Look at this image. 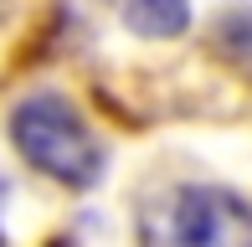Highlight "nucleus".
Returning a JSON list of instances; mask_svg holds the SVG:
<instances>
[{"instance_id": "obj_1", "label": "nucleus", "mask_w": 252, "mask_h": 247, "mask_svg": "<svg viewBox=\"0 0 252 247\" xmlns=\"http://www.w3.org/2000/svg\"><path fill=\"white\" fill-rule=\"evenodd\" d=\"M10 139L41 175H52L72 190H88L103 181V144L93 139V129L62 93H36L26 103H16Z\"/></svg>"}, {"instance_id": "obj_2", "label": "nucleus", "mask_w": 252, "mask_h": 247, "mask_svg": "<svg viewBox=\"0 0 252 247\" xmlns=\"http://www.w3.org/2000/svg\"><path fill=\"white\" fill-rule=\"evenodd\" d=\"M170 242L186 247H237L252 242V206L237 190L221 185H186L170 201V221H165Z\"/></svg>"}, {"instance_id": "obj_3", "label": "nucleus", "mask_w": 252, "mask_h": 247, "mask_svg": "<svg viewBox=\"0 0 252 247\" xmlns=\"http://www.w3.org/2000/svg\"><path fill=\"white\" fill-rule=\"evenodd\" d=\"M124 21L139 36H180L190 26V5L186 0H124Z\"/></svg>"}]
</instances>
